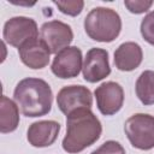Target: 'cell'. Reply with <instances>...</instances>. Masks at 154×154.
<instances>
[{
	"mask_svg": "<svg viewBox=\"0 0 154 154\" xmlns=\"http://www.w3.org/2000/svg\"><path fill=\"white\" fill-rule=\"evenodd\" d=\"M142 60L143 52L136 42H124L114 51V65L119 71H134L141 65Z\"/></svg>",
	"mask_w": 154,
	"mask_h": 154,
	"instance_id": "cell-13",
	"label": "cell"
},
{
	"mask_svg": "<svg viewBox=\"0 0 154 154\" xmlns=\"http://www.w3.org/2000/svg\"><path fill=\"white\" fill-rule=\"evenodd\" d=\"M83 67L82 51L77 46H69L55 54L51 70L54 76L61 79L75 78L79 75Z\"/></svg>",
	"mask_w": 154,
	"mask_h": 154,
	"instance_id": "cell-7",
	"label": "cell"
},
{
	"mask_svg": "<svg viewBox=\"0 0 154 154\" xmlns=\"http://www.w3.org/2000/svg\"><path fill=\"white\" fill-rule=\"evenodd\" d=\"M13 99L23 116L36 118L51 112L53 93L51 85L45 79L26 77L17 83L13 91Z\"/></svg>",
	"mask_w": 154,
	"mask_h": 154,
	"instance_id": "cell-2",
	"label": "cell"
},
{
	"mask_svg": "<svg viewBox=\"0 0 154 154\" xmlns=\"http://www.w3.org/2000/svg\"><path fill=\"white\" fill-rule=\"evenodd\" d=\"M85 34L97 42H112L122 31V18L113 8L95 7L84 18Z\"/></svg>",
	"mask_w": 154,
	"mask_h": 154,
	"instance_id": "cell-3",
	"label": "cell"
},
{
	"mask_svg": "<svg viewBox=\"0 0 154 154\" xmlns=\"http://www.w3.org/2000/svg\"><path fill=\"white\" fill-rule=\"evenodd\" d=\"M135 90L138 100L143 105H154V71H143L136 81Z\"/></svg>",
	"mask_w": 154,
	"mask_h": 154,
	"instance_id": "cell-15",
	"label": "cell"
},
{
	"mask_svg": "<svg viewBox=\"0 0 154 154\" xmlns=\"http://www.w3.org/2000/svg\"><path fill=\"white\" fill-rule=\"evenodd\" d=\"M19 125V107L16 101L6 95L1 96L0 102V131L1 134L13 132Z\"/></svg>",
	"mask_w": 154,
	"mask_h": 154,
	"instance_id": "cell-14",
	"label": "cell"
},
{
	"mask_svg": "<svg viewBox=\"0 0 154 154\" xmlns=\"http://www.w3.org/2000/svg\"><path fill=\"white\" fill-rule=\"evenodd\" d=\"M102 125L90 108L77 109L66 116V134L63 149L69 154H78L94 144L101 136Z\"/></svg>",
	"mask_w": 154,
	"mask_h": 154,
	"instance_id": "cell-1",
	"label": "cell"
},
{
	"mask_svg": "<svg viewBox=\"0 0 154 154\" xmlns=\"http://www.w3.org/2000/svg\"><path fill=\"white\" fill-rule=\"evenodd\" d=\"M82 73L84 81L89 83H96L108 77L111 73L108 52L103 48H90L85 54Z\"/></svg>",
	"mask_w": 154,
	"mask_h": 154,
	"instance_id": "cell-10",
	"label": "cell"
},
{
	"mask_svg": "<svg viewBox=\"0 0 154 154\" xmlns=\"http://www.w3.org/2000/svg\"><path fill=\"white\" fill-rule=\"evenodd\" d=\"M124 131L134 148L141 150L154 148V116L147 113L132 114L126 119Z\"/></svg>",
	"mask_w": 154,
	"mask_h": 154,
	"instance_id": "cell-4",
	"label": "cell"
},
{
	"mask_svg": "<svg viewBox=\"0 0 154 154\" xmlns=\"http://www.w3.org/2000/svg\"><path fill=\"white\" fill-rule=\"evenodd\" d=\"M140 30L143 40L149 45L154 46V11L144 16V18L141 22Z\"/></svg>",
	"mask_w": 154,
	"mask_h": 154,
	"instance_id": "cell-17",
	"label": "cell"
},
{
	"mask_svg": "<svg viewBox=\"0 0 154 154\" xmlns=\"http://www.w3.org/2000/svg\"><path fill=\"white\" fill-rule=\"evenodd\" d=\"M90 154H125V149L119 142L109 140L102 143L99 148L93 150Z\"/></svg>",
	"mask_w": 154,
	"mask_h": 154,
	"instance_id": "cell-18",
	"label": "cell"
},
{
	"mask_svg": "<svg viewBox=\"0 0 154 154\" xmlns=\"http://www.w3.org/2000/svg\"><path fill=\"white\" fill-rule=\"evenodd\" d=\"M20 61L32 70H40L49 64L51 51L47 45L38 37L30 40L18 48Z\"/></svg>",
	"mask_w": 154,
	"mask_h": 154,
	"instance_id": "cell-11",
	"label": "cell"
},
{
	"mask_svg": "<svg viewBox=\"0 0 154 154\" xmlns=\"http://www.w3.org/2000/svg\"><path fill=\"white\" fill-rule=\"evenodd\" d=\"M57 105L65 116H69L70 113L81 108L91 109L93 95L91 91L84 85H65L58 91Z\"/></svg>",
	"mask_w": 154,
	"mask_h": 154,
	"instance_id": "cell-6",
	"label": "cell"
},
{
	"mask_svg": "<svg viewBox=\"0 0 154 154\" xmlns=\"http://www.w3.org/2000/svg\"><path fill=\"white\" fill-rule=\"evenodd\" d=\"M96 106L101 114L113 116L118 113L124 103L123 87L117 82H105L96 87L94 91Z\"/></svg>",
	"mask_w": 154,
	"mask_h": 154,
	"instance_id": "cell-9",
	"label": "cell"
},
{
	"mask_svg": "<svg viewBox=\"0 0 154 154\" xmlns=\"http://www.w3.org/2000/svg\"><path fill=\"white\" fill-rule=\"evenodd\" d=\"M40 36L49 48L51 53L58 54L60 51L70 46L73 40V31L69 24L53 19L42 24Z\"/></svg>",
	"mask_w": 154,
	"mask_h": 154,
	"instance_id": "cell-8",
	"label": "cell"
},
{
	"mask_svg": "<svg viewBox=\"0 0 154 154\" xmlns=\"http://www.w3.org/2000/svg\"><path fill=\"white\" fill-rule=\"evenodd\" d=\"M60 132V124L55 120H38L28 128L26 140L36 148L52 146Z\"/></svg>",
	"mask_w": 154,
	"mask_h": 154,
	"instance_id": "cell-12",
	"label": "cell"
},
{
	"mask_svg": "<svg viewBox=\"0 0 154 154\" xmlns=\"http://www.w3.org/2000/svg\"><path fill=\"white\" fill-rule=\"evenodd\" d=\"M124 5L129 10V12L135 14H141L147 12L152 7L153 1L152 0H125Z\"/></svg>",
	"mask_w": 154,
	"mask_h": 154,
	"instance_id": "cell-19",
	"label": "cell"
},
{
	"mask_svg": "<svg viewBox=\"0 0 154 154\" xmlns=\"http://www.w3.org/2000/svg\"><path fill=\"white\" fill-rule=\"evenodd\" d=\"M53 4L58 7V10L67 16L76 17L78 16L84 7V2L82 0H67V1H53Z\"/></svg>",
	"mask_w": 154,
	"mask_h": 154,
	"instance_id": "cell-16",
	"label": "cell"
},
{
	"mask_svg": "<svg viewBox=\"0 0 154 154\" xmlns=\"http://www.w3.org/2000/svg\"><path fill=\"white\" fill-rule=\"evenodd\" d=\"M2 37L6 43L12 47L20 48L24 43L38 37L37 23L29 17H12L4 24Z\"/></svg>",
	"mask_w": 154,
	"mask_h": 154,
	"instance_id": "cell-5",
	"label": "cell"
}]
</instances>
